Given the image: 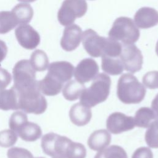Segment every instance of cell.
Masks as SVG:
<instances>
[{
	"instance_id": "cell-1",
	"label": "cell",
	"mask_w": 158,
	"mask_h": 158,
	"mask_svg": "<svg viewBox=\"0 0 158 158\" xmlns=\"http://www.w3.org/2000/svg\"><path fill=\"white\" fill-rule=\"evenodd\" d=\"M145 86L130 73L123 74L118 79L117 95L118 99L127 104H139L144 98Z\"/></svg>"
},
{
	"instance_id": "cell-2",
	"label": "cell",
	"mask_w": 158,
	"mask_h": 158,
	"mask_svg": "<svg viewBox=\"0 0 158 158\" xmlns=\"http://www.w3.org/2000/svg\"><path fill=\"white\" fill-rule=\"evenodd\" d=\"M111 80L104 73L98 74L89 88H85L80 96V103L90 108L105 101L110 93Z\"/></svg>"
},
{
	"instance_id": "cell-3",
	"label": "cell",
	"mask_w": 158,
	"mask_h": 158,
	"mask_svg": "<svg viewBox=\"0 0 158 158\" xmlns=\"http://www.w3.org/2000/svg\"><path fill=\"white\" fill-rule=\"evenodd\" d=\"M108 35L109 38L120 41L123 44H131L138 41L140 33L131 19L120 17L113 23Z\"/></svg>"
},
{
	"instance_id": "cell-4",
	"label": "cell",
	"mask_w": 158,
	"mask_h": 158,
	"mask_svg": "<svg viewBox=\"0 0 158 158\" xmlns=\"http://www.w3.org/2000/svg\"><path fill=\"white\" fill-rule=\"evenodd\" d=\"M14 85L16 91H20L36 85L39 81L36 80V71L30 61L23 59L18 61L12 70Z\"/></svg>"
},
{
	"instance_id": "cell-5",
	"label": "cell",
	"mask_w": 158,
	"mask_h": 158,
	"mask_svg": "<svg viewBox=\"0 0 158 158\" xmlns=\"http://www.w3.org/2000/svg\"><path fill=\"white\" fill-rule=\"evenodd\" d=\"M41 93L40 89L17 93L19 109L28 114L36 115L44 113L47 109L48 104L45 97Z\"/></svg>"
},
{
	"instance_id": "cell-6",
	"label": "cell",
	"mask_w": 158,
	"mask_h": 158,
	"mask_svg": "<svg viewBox=\"0 0 158 158\" xmlns=\"http://www.w3.org/2000/svg\"><path fill=\"white\" fill-rule=\"evenodd\" d=\"M88 5L85 0H64L57 12V19L63 26L72 25L77 18L86 12Z\"/></svg>"
},
{
	"instance_id": "cell-7",
	"label": "cell",
	"mask_w": 158,
	"mask_h": 158,
	"mask_svg": "<svg viewBox=\"0 0 158 158\" xmlns=\"http://www.w3.org/2000/svg\"><path fill=\"white\" fill-rule=\"evenodd\" d=\"M71 141L72 140L66 136L49 133L42 137L41 145L43 152L49 156L65 157L67 146Z\"/></svg>"
},
{
	"instance_id": "cell-8",
	"label": "cell",
	"mask_w": 158,
	"mask_h": 158,
	"mask_svg": "<svg viewBox=\"0 0 158 158\" xmlns=\"http://www.w3.org/2000/svg\"><path fill=\"white\" fill-rule=\"evenodd\" d=\"M119 57L124 69L131 73L139 72L142 69L143 63L142 53L133 44H123Z\"/></svg>"
},
{
	"instance_id": "cell-9",
	"label": "cell",
	"mask_w": 158,
	"mask_h": 158,
	"mask_svg": "<svg viewBox=\"0 0 158 158\" xmlns=\"http://www.w3.org/2000/svg\"><path fill=\"white\" fill-rule=\"evenodd\" d=\"M108 38L100 36L94 30L88 29L81 36L84 49L87 53L93 57L102 56L106 49Z\"/></svg>"
},
{
	"instance_id": "cell-10",
	"label": "cell",
	"mask_w": 158,
	"mask_h": 158,
	"mask_svg": "<svg viewBox=\"0 0 158 158\" xmlns=\"http://www.w3.org/2000/svg\"><path fill=\"white\" fill-rule=\"evenodd\" d=\"M135 127L133 117L119 112L112 113L106 120L107 130L115 135L131 130Z\"/></svg>"
},
{
	"instance_id": "cell-11",
	"label": "cell",
	"mask_w": 158,
	"mask_h": 158,
	"mask_svg": "<svg viewBox=\"0 0 158 158\" xmlns=\"http://www.w3.org/2000/svg\"><path fill=\"white\" fill-rule=\"evenodd\" d=\"M15 35L20 45L26 49H34L40 43L39 33L28 24L19 25L15 30Z\"/></svg>"
},
{
	"instance_id": "cell-12",
	"label": "cell",
	"mask_w": 158,
	"mask_h": 158,
	"mask_svg": "<svg viewBox=\"0 0 158 158\" xmlns=\"http://www.w3.org/2000/svg\"><path fill=\"white\" fill-rule=\"evenodd\" d=\"M99 66L91 58L81 60L77 65L74 71L75 80L81 83H85L93 80L98 74Z\"/></svg>"
},
{
	"instance_id": "cell-13",
	"label": "cell",
	"mask_w": 158,
	"mask_h": 158,
	"mask_svg": "<svg viewBox=\"0 0 158 158\" xmlns=\"http://www.w3.org/2000/svg\"><path fill=\"white\" fill-rule=\"evenodd\" d=\"M73 72L74 67L71 63L67 61H56L49 64L47 74L64 84L70 80Z\"/></svg>"
},
{
	"instance_id": "cell-14",
	"label": "cell",
	"mask_w": 158,
	"mask_h": 158,
	"mask_svg": "<svg viewBox=\"0 0 158 158\" xmlns=\"http://www.w3.org/2000/svg\"><path fill=\"white\" fill-rule=\"evenodd\" d=\"M82 31L81 28L76 25L72 24L67 26L63 32L60 40L62 48L66 51H72L78 47L81 40Z\"/></svg>"
},
{
	"instance_id": "cell-15",
	"label": "cell",
	"mask_w": 158,
	"mask_h": 158,
	"mask_svg": "<svg viewBox=\"0 0 158 158\" xmlns=\"http://www.w3.org/2000/svg\"><path fill=\"white\" fill-rule=\"evenodd\" d=\"M135 25L140 28L147 29L158 24V12L154 8L143 7L135 13Z\"/></svg>"
},
{
	"instance_id": "cell-16",
	"label": "cell",
	"mask_w": 158,
	"mask_h": 158,
	"mask_svg": "<svg viewBox=\"0 0 158 158\" xmlns=\"http://www.w3.org/2000/svg\"><path fill=\"white\" fill-rule=\"evenodd\" d=\"M69 117L74 125L82 127L89 122L92 117V112L90 108L78 102L70 107Z\"/></svg>"
},
{
	"instance_id": "cell-17",
	"label": "cell",
	"mask_w": 158,
	"mask_h": 158,
	"mask_svg": "<svg viewBox=\"0 0 158 158\" xmlns=\"http://www.w3.org/2000/svg\"><path fill=\"white\" fill-rule=\"evenodd\" d=\"M111 141V135L105 129L93 132L87 141L89 148L95 151H99L107 147Z\"/></svg>"
},
{
	"instance_id": "cell-18",
	"label": "cell",
	"mask_w": 158,
	"mask_h": 158,
	"mask_svg": "<svg viewBox=\"0 0 158 158\" xmlns=\"http://www.w3.org/2000/svg\"><path fill=\"white\" fill-rule=\"evenodd\" d=\"M15 133L22 139L29 142L36 141L42 135L40 127L36 123L28 120L20 126Z\"/></svg>"
},
{
	"instance_id": "cell-19",
	"label": "cell",
	"mask_w": 158,
	"mask_h": 158,
	"mask_svg": "<svg viewBox=\"0 0 158 158\" xmlns=\"http://www.w3.org/2000/svg\"><path fill=\"white\" fill-rule=\"evenodd\" d=\"M0 109L5 111L19 109L17 93L13 86L0 91Z\"/></svg>"
},
{
	"instance_id": "cell-20",
	"label": "cell",
	"mask_w": 158,
	"mask_h": 158,
	"mask_svg": "<svg viewBox=\"0 0 158 158\" xmlns=\"http://www.w3.org/2000/svg\"><path fill=\"white\" fill-rule=\"evenodd\" d=\"M156 113L148 107L139 108L135 113L134 118L135 125L138 127L148 128L156 120Z\"/></svg>"
},
{
	"instance_id": "cell-21",
	"label": "cell",
	"mask_w": 158,
	"mask_h": 158,
	"mask_svg": "<svg viewBox=\"0 0 158 158\" xmlns=\"http://www.w3.org/2000/svg\"><path fill=\"white\" fill-rule=\"evenodd\" d=\"M64 84L56 80L48 74L40 81V88L41 93L44 95L53 96L60 93Z\"/></svg>"
},
{
	"instance_id": "cell-22",
	"label": "cell",
	"mask_w": 158,
	"mask_h": 158,
	"mask_svg": "<svg viewBox=\"0 0 158 158\" xmlns=\"http://www.w3.org/2000/svg\"><path fill=\"white\" fill-rule=\"evenodd\" d=\"M101 68L104 72L111 75H118L123 72L124 67L120 57L105 56H101Z\"/></svg>"
},
{
	"instance_id": "cell-23",
	"label": "cell",
	"mask_w": 158,
	"mask_h": 158,
	"mask_svg": "<svg viewBox=\"0 0 158 158\" xmlns=\"http://www.w3.org/2000/svg\"><path fill=\"white\" fill-rule=\"evenodd\" d=\"M85 89L83 83L77 80L68 81L62 89V94L64 98L70 101H73L80 98L81 93Z\"/></svg>"
},
{
	"instance_id": "cell-24",
	"label": "cell",
	"mask_w": 158,
	"mask_h": 158,
	"mask_svg": "<svg viewBox=\"0 0 158 158\" xmlns=\"http://www.w3.org/2000/svg\"><path fill=\"white\" fill-rule=\"evenodd\" d=\"M18 21L19 24H27L29 23L33 16V10L32 7L27 3L17 4L11 10Z\"/></svg>"
},
{
	"instance_id": "cell-25",
	"label": "cell",
	"mask_w": 158,
	"mask_h": 158,
	"mask_svg": "<svg viewBox=\"0 0 158 158\" xmlns=\"http://www.w3.org/2000/svg\"><path fill=\"white\" fill-rule=\"evenodd\" d=\"M17 25L18 21L11 11L0 12V34H6Z\"/></svg>"
},
{
	"instance_id": "cell-26",
	"label": "cell",
	"mask_w": 158,
	"mask_h": 158,
	"mask_svg": "<svg viewBox=\"0 0 158 158\" xmlns=\"http://www.w3.org/2000/svg\"><path fill=\"white\" fill-rule=\"evenodd\" d=\"M30 61L35 71L43 72L49 66L48 57L46 54L42 50L37 49L33 52Z\"/></svg>"
},
{
	"instance_id": "cell-27",
	"label": "cell",
	"mask_w": 158,
	"mask_h": 158,
	"mask_svg": "<svg viewBox=\"0 0 158 158\" xmlns=\"http://www.w3.org/2000/svg\"><path fill=\"white\" fill-rule=\"evenodd\" d=\"M94 158H128V156L122 147L112 145L99 151Z\"/></svg>"
},
{
	"instance_id": "cell-28",
	"label": "cell",
	"mask_w": 158,
	"mask_h": 158,
	"mask_svg": "<svg viewBox=\"0 0 158 158\" xmlns=\"http://www.w3.org/2000/svg\"><path fill=\"white\" fill-rule=\"evenodd\" d=\"M86 149L85 146L80 143L71 141L67 146L65 158H85Z\"/></svg>"
},
{
	"instance_id": "cell-29",
	"label": "cell",
	"mask_w": 158,
	"mask_h": 158,
	"mask_svg": "<svg viewBox=\"0 0 158 158\" xmlns=\"http://www.w3.org/2000/svg\"><path fill=\"white\" fill-rule=\"evenodd\" d=\"M145 133L144 139L149 148H158V125L152 122Z\"/></svg>"
},
{
	"instance_id": "cell-30",
	"label": "cell",
	"mask_w": 158,
	"mask_h": 158,
	"mask_svg": "<svg viewBox=\"0 0 158 158\" xmlns=\"http://www.w3.org/2000/svg\"><path fill=\"white\" fill-rule=\"evenodd\" d=\"M17 141V135L12 130L0 131V146L9 148L14 146Z\"/></svg>"
},
{
	"instance_id": "cell-31",
	"label": "cell",
	"mask_w": 158,
	"mask_h": 158,
	"mask_svg": "<svg viewBox=\"0 0 158 158\" xmlns=\"http://www.w3.org/2000/svg\"><path fill=\"white\" fill-rule=\"evenodd\" d=\"M27 120L28 118L26 114L22 111L14 112L11 115L9 119V128H10V130L15 132L16 130L19 128V127Z\"/></svg>"
},
{
	"instance_id": "cell-32",
	"label": "cell",
	"mask_w": 158,
	"mask_h": 158,
	"mask_svg": "<svg viewBox=\"0 0 158 158\" xmlns=\"http://www.w3.org/2000/svg\"><path fill=\"white\" fill-rule=\"evenodd\" d=\"M143 83L149 89L158 88V71H151L145 73L143 77Z\"/></svg>"
},
{
	"instance_id": "cell-33",
	"label": "cell",
	"mask_w": 158,
	"mask_h": 158,
	"mask_svg": "<svg viewBox=\"0 0 158 158\" xmlns=\"http://www.w3.org/2000/svg\"><path fill=\"white\" fill-rule=\"evenodd\" d=\"M7 156L8 158H34L28 150L19 147L9 149L7 151Z\"/></svg>"
},
{
	"instance_id": "cell-34",
	"label": "cell",
	"mask_w": 158,
	"mask_h": 158,
	"mask_svg": "<svg viewBox=\"0 0 158 158\" xmlns=\"http://www.w3.org/2000/svg\"><path fill=\"white\" fill-rule=\"evenodd\" d=\"M12 77L6 69L0 67V91L6 89L10 83Z\"/></svg>"
},
{
	"instance_id": "cell-35",
	"label": "cell",
	"mask_w": 158,
	"mask_h": 158,
	"mask_svg": "<svg viewBox=\"0 0 158 158\" xmlns=\"http://www.w3.org/2000/svg\"><path fill=\"white\" fill-rule=\"evenodd\" d=\"M131 158H153V154L149 148L140 147L135 151Z\"/></svg>"
},
{
	"instance_id": "cell-36",
	"label": "cell",
	"mask_w": 158,
	"mask_h": 158,
	"mask_svg": "<svg viewBox=\"0 0 158 158\" xmlns=\"http://www.w3.org/2000/svg\"><path fill=\"white\" fill-rule=\"evenodd\" d=\"M7 53V48L4 41L0 40V63L6 58Z\"/></svg>"
},
{
	"instance_id": "cell-37",
	"label": "cell",
	"mask_w": 158,
	"mask_h": 158,
	"mask_svg": "<svg viewBox=\"0 0 158 158\" xmlns=\"http://www.w3.org/2000/svg\"><path fill=\"white\" fill-rule=\"evenodd\" d=\"M151 108L154 111L156 114H158V93L152 101Z\"/></svg>"
},
{
	"instance_id": "cell-38",
	"label": "cell",
	"mask_w": 158,
	"mask_h": 158,
	"mask_svg": "<svg viewBox=\"0 0 158 158\" xmlns=\"http://www.w3.org/2000/svg\"><path fill=\"white\" fill-rule=\"evenodd\" d=\"M20 2H22L23 3H28V2H33L36 0H18Z\"/></svg>"
},
{
	"instance_id": "cell-39",
	"label": "cell",
	"mask_w": 158,
	"mask_h": 158,
	"mask_svg": "<svg viewBox=\"0 0 158 158\" xmlns=\"http://www.w3.org/2000/svg\"><path fill=\"white\" fill-rule=\"evenodd\" d=\"M156 54L158 56V41H157V42L156 43Z\"/></svg>"
},
{
	"instance_id": "cell-40",
	"label": "cell",
	"mask_w": 158,
	"mask_h": 158,
	"mask_svg": "<svg viewBox=\"0 0 158 158\" xmlns=\"http://www.w3.org/2000/svg\"><path fill=\"white\" fill-rule=\"evenodd\" d=\"M156 120H155V122L158 125V114H156Z\"/></svg>"
},
{
	"instance_id": "cell-41",
	"label": "cell",
	"mask_w": 158,
	"mask_h": 158,
	"mask_svg": "<svg viewBox=\"0 0 158 158\" xmlns=\"http://www.w3.org/2000/svg\"><path fill=\"white\" fill-rule=\"evenodd\" d=\"M53 158H65V157H61V156H56V157H53Z\"/></svg>"
},
{
	"instance_id": "cell-42",
	"label": "cell",
	"mask_w": 158,
	"mask_h": 158,
	"mask_svg": "<svg viewBox=\"0 0 158 158\" xmlns=\"http://www.w3.org/2000/svg\"><path fill=\"white\" fill-rule=\"evenodd\" d=\"M35 158H45V157H35Z\"/></svg>"
}]
</instances>
